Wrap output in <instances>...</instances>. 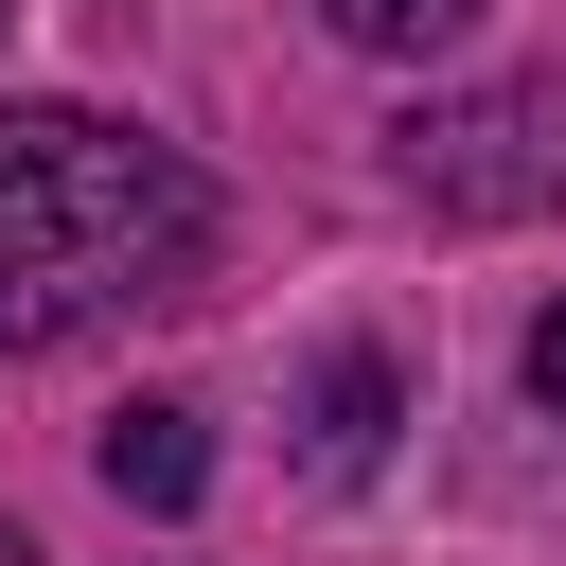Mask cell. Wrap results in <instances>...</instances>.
<instances>
[{"label":"cell","mask_w":566,"mask_h":566,"mask_svg":"<svg viewBox=\"0 0 566 566\" xmlns=\"http://www.w3.org/2000/svg\"><path fill=\"white\" fill-rule=\"evenodd\" d=\"M195 265H212V195L177 142L106 106H0V354L195 301Z\"/></svg>","instance_id":"cell-1"},{"label":"cell","mask_w":566,"mask_h":566,"mask_svg":"<svg viewBox=\"0 0 566 566\" xmlns=\"http://www.w3.org/2000/svg\"><path fill=\"white\" fill-rule=\"evenodd\" d=\"M407 195H442V212H531V195H566V88H478V106L407 124Z\"/></svg>","instance_id":"cell-2"},{"label":"cell","mask_w":566,"mask_h":566,"mask_svg":"<svg viewBox=\"0 0 566 566\" xmlns=\"http://www.w3.org/2000/svg\"><path fill=\"white\" fill-rule=\"evenodd\" d=\"M318 18H336L354 53H460V35H478V0H318Z\"/></svg>","instance_id":"cell-5"},{"label":"cell","mask_w":566,"mask_h":566,"mask_svg":"<svg viewBox=\"0 0 566 566\" xmlns=\"http://www.w3.org/2000/svg\"><path fill=\"white\" fill-rule=\"evenodd\" d=\"M389 460V354H318V478Z\"/></svg>","instance_id":"cell-4"},{"label":"cell","mask_w":566,"mask_h":566,"mask_svg":"<svg viewBox=\"0 0 566 566\" xmlns=\"http://www.w3.org/2000/svg\"><path fill=\"white\" fill-rule=\"evenodd\" d=\"M106 495H124V513H195V495H212L195 407H124V424H106Z\"/></svg>","instance_id":"cell-3"},{"label":"cell","mask_w":566,"mask_h":566,"mask_svg":"<svg viewBox=\"0 0 566 566\" xmlns=\"http://www.w3.org/2000/svg\"><path fill=\"white\" fill-rule=\"evenodd\" d=\"M531 389H548V407H566V301H548V318H531Z\"/></svg>","instance_id":"cell-6"},{"label":"cell","mask_w":566,"mask_h":566,"mask_svg":"<svg viewBox=\"0 0 566 566\" xmlns=\"http://www.w3.org/2000/svg\"><path fill=\"white\" fill-rule=\"evenodd\" d=\"M0 566H35V531H0Z\"/></svg>","instance_id":"cell-7"},{"label":"cell","mask_w":566,"mask_h":566,"mask_svg":"<svg viewBox=\"0 0 566 566\" xmlns=\"http://www.w3.org/2000/svg\"><path fill=\"white\" fill-rule=\"evenodd\" d=\"M0 18H18V0H0Z\"/></svg>","instance_id":"cell-8"}]
</instances>
